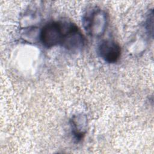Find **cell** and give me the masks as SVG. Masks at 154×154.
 Returning <instances> with one entry per match:
<instances>
[{
    "instance_id": "obj_4",
    "label": "cell",
    "mask_w": 154,
    "mask_h": 154,
    "mask_svg": "<svg viewBox=\"0 0 154 154\" xmlns=\"http://www.w3.org/2000/svg\"><path fill=\"white\" fill-rule=\"evenodd\" d=\"M99 56L106 63L113 64L120 58L122 49L119 43L113 40H102L97 47Z\"/></svg>"
},
{
    "instance_id": "obj_5",
    "label": "cell",
    "mask_w": 154,
    "mask_h": 154,
    "mask_svg": "<svg viewBox=\"0 0 154 154\" xmlns=\"http://www.w3.org/2000/svg\"><path fill=\"white\" fill-rule=\"evenodd\" d=\"M70 125L73 138L77 143L81 141L87 132V117L82 114L73 116L70 120Z\"/></svg>"
},
{
    "instance_id": "obj_6",
    "label": "cell",
    "mask_w": 154,
    "mask_h": 154,
    "mask_svg": "<svg viewBox=\"0 0 154 154\" xmlns=\"http://www.w3.org/2000/svg\"><path fill=\"white\" fill-rule=\"evenodd\" d=\"M153 13L152 11L151 14H150L149 15V16L147 19V21L146 22V29L148 30V31L150 34H151L150 31L153 33Z\"/></svg>"
},
{
    "instance_id": "obj_2",
    "label": "cell",
    "mask_w": 154,
    "mask_h": 154,
    "mask_svg": "<svg viewBox=\"0 0 154 154\" xmlns=\"http://www.w3.org/2000/svg\"><path fill=\"white\" fill-rule=\"evenodd\" d=\"M64 31V21L49 22L42 28L39 33V40L47 48L61 46Z\"/></svg>"
},
{
    "instance_id": "obj_1",
    "label": "cell",
    "mask_w": 154,
    "mask_h": 154,
    "mask_svg": "<svg viewBox=\"0 0 154 154\" xmlns=\"http://www.w3.org/2000/svg\"><path fill=\"white\" fill-rule=\"evenodd\" d=\"M82 23L88 35L93 37H99L104 34L106 29L108 16L99 7H91L84 14Z\"/></svg>"
},
{
    "instance_id": "obj_3",
    "label": "cell",
    "mask_w": 154,
    "mask_h": 154,
    "mask_svg": "<svg viewBox=\"0 0 154 154\" xmlns=\"http://www.w3.org/2000/svg\"><path fill=\"white\" fill-rule=\"evenodd\" d=\"M64 31L61 46L72 52L82 50L85 45V38L75 23L64 21Z\"/></svg>"
}]
</instances>
